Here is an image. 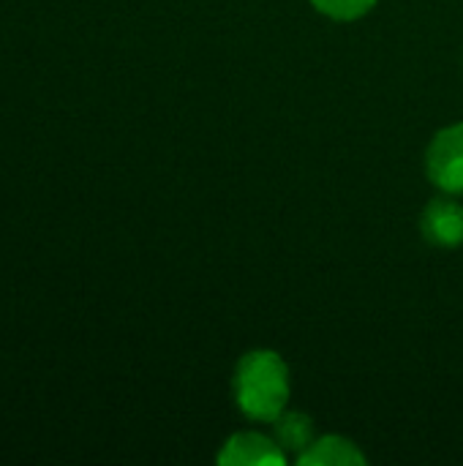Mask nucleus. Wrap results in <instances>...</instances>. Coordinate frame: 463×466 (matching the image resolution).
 <instances>
[{
	"label": "nucleus",
	"instance_id": "423d86ee",
	"mask_svg": "<svg viewBox=\"0 0 463 466\" xmlns=\"http://www.w3.org/2000/svg\"><path fill=\"white\" fill-rule=\"evenodd\" d=\"M276 440L284 451H308L314 442V426L311 418L300 412H281L276 420Z\"/></svg>",
	"mask_w": 463,
	"mask_h": 466
},
{
	"label": "nucleus",
	"instance_id": "f03ea898",
	"mask_svg": "<svg viewBox=\"0 0 463 466\" xmlns=\"http://www.w3.org/2000/svg\"><path fill=\"white\" fill-rule=\"evenodd\" d=\"M426 164L431 180L439 188L463 194V123H456L434 137Z\"/></svg>",
	"mask_w": 463,
	"mask_h": 466
},
{
	"label": "nucleus",
	"instance_id": "7ed1b4c3",
	"mask_svg": "<svg viewBox=\"0 0 463 466\" xmlns=\"http://www.w3.org/2000/svg\"><path fill=\"white\" fill-rule=\"evenodd\" d=\"M287 461L284 448L262 434H235L224 451L218 453V464L224 466H278Z\"/></svg>",
	"mask_w": 463,
	"mask_h": 466
},
{
	"label": "nucleus",
	"instance_id": "f257e3e1",
	"mask_svg": "<svg viewBox=\"0 0 463 466\" xmlns=\"http://www.w3.org/2000/svg\"><path fill=\"white\" fill-rule=\"evenodd\" d=\"M235 399L251 420H276L289 401L287 363L270 350L248 352L235 371Z\"/></svg>",
	"mask_w": 463,
	"mask_h": 466
},
{
	"label": "nucleus",
	"instance_id": "20e7f679",
	"mask_svg": "<svg viewBox=\"0 0 463 466\" xmlns=\"http://www.w3.org/2000/svg\"><path fill=\"white\" fill-rule=\"evenodd\" d=\"M423 232L431 243L453 248L463 243V208L453 199H434L423 213Z\"/></svg>",
	"mask_w": 463,
	"mask_h": 466
},
{
	"label": "nucleus",
	"instance_id": "39448f33",
	"mask_svg": "<svg viewBox=\"0 0 463 466\" xmlns=\"http://www.w3.org/2000/svg\"><path fill=\"white\" fill-rule=\"evenodd\" d=\"M303 466H360L366 464L363 453L341 437H325L319 442H311L308 451H303L300 456Z\"/></svg>",
	"mask_w": 463,
	"mask_h": 466
},
{
	"label": "nucleus",
	"instance_id": "0eeeda50",
	"mask_svg": "<svg viewBox=\"0 0 463 466\" xmlns=\"http://www.w3.org/2000/svg\"><path fill=\"white\" fill-rule=\"evenodd\" d=\"M311 3L325 16H333V19L347 22V19H357V16L368 14L377 0H311Z\"/></svg>",
	"mask_w": 463,
	"mask_h": 466
}]
</instances>
